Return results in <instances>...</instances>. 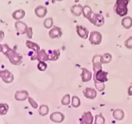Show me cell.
I'll return each mask as SVG.
<instances>
[{
    "label": "cell",
    "instance_id": "1",
    "mask_svg": "<svg viewBox=\"0 0 132 124\" xmlns=\"http://www.w3.org/2000/svg\"><path fill=\"white\" fill-rule=\"evenodd\" d=\"M1 51L9 58L10 63L14 65H19L23 62L21 54L9 47L7 44L1 45Z\"/></svg>",
    "mask_w": 132,
    "mask_h": 124
},
{
    "label": "cell",
    "instance_id": "2",
    "mask_svg": "<svg viewBox=\"0 0 132 124\" xmlns=\"http://www.w3.org/2000/svg\"><path fill=\"white\" fill-rule=\"evenodd\" d=\"M129 2V0H117L113 6L115 12L120 17H123L127 15L128 12V5Z\"/></svg>",
    "mask_w": 132,
    "mask_h": 124
},
{
    "label": "cell",
    "instance_id": "3",
    "mask_svg": "<svg viewBox=\"0 0 132 124\" xmlns=\"http://www.w3.org/2000/svg\"><path fill=\"white\" fill-rule=\"evenodd\" d=\"M90 22L98 27H102L104 24V18L102 14L93 12L88 19Z\"/></svg>",
    "mask_w": 132,
    "mask_h": 124
},
{
    "label": "cell",
    "instance_id": "4",
    "mask_svg": "<svg viewBox=\"0 0 132 124\" xmlns=\"http://www.w3.org/2000/svg\"><path fill=\"white\" fill-rule=\"evenodd\" d=\"M102 40H103V36L98 31H92L90 33V37H89V41L90 43L93 45H98L101 44Z\"/></svg>",
    "mask_w": 132,
    "mask_h": 124
},
{
    "label": "cell",
    "instance_id": "5",
    "mask_svg": "<svg viewBox=\"0 0 132 124\" xmlns=\"http://www.w3.org/2000/svg\"><path fill=\"white\" fill-rule=\"evenodd\" d=\"M30 57V59L32 61L37 59V60L39 61V62H46L49 60L48 54L47 52H46V50L45 49H41L37 54Z\"/></svg>",
    "mask_w": 132,
    "mask_h": 124
},
{
    "label": "cell",
    "instance_id": "6",
    "mask_svg": "<svg viewBox=\"0 0 132 124\" xmlns=\"http://www.w3.org/2000/svg\"><path fill=\"white\" fill-rule=\"evenodd\" d=\"M108 72L103 71V70H101V71H97V72H94V81H97L98 82L104 83L108 81Z\"/></svg>",
    "mask_w": 132,
    "mask_h": 124
},
{
    "label": "cell",
    "instance_id": "7",
    "mask_svg": "<svg viewBox=\"0 0 132 124\" xmlns=\"http://www.w3.org/2000/svg\"><path fill=\"white\" fill-rule=\"evenodd\" d=\"M0 78L6 83H10L14 80V76L13 74L7 69L0 71Z\"/></svg>",
    "mask_w": 132,
    "mask_h": 124
},
{
    "label": "cell",
    "instance_id": "8",
    "mask_svg": "<svg viewBox=\"0 0 132 124\" xmlns=\"http://www.w3.org/2000/svg\"><path fill=\"white\" fill-rule=\"evenodd\" d=\"M102 55H95L92 58L93 71L94 72L101 71L102 69Z\"/></svg>",
    "mask_w": 132,
    "mask_h": 124
},
{
    "label": "cell",
    "instance_id": "9",
    "mask_svg": "<svg viewBox=\"0 0 132 124\" xmlns=\"http://www.w3.org/2000/svg\"><path fill=\"white\" fill-rule=\"evenodd\" d=\"M94 121V116L90 111L85 112L80 118V124H92Z\"/></svg>",
    "mask_w": 132,
    "mask_h": 124
},
{
    "label": "cell",
    "instance_id": "10",
    "mask_svg": "<svg viewBox=\"0 0 132 124\" xmlns=\"http://www.w3.org/2000/svg\"><path fill=\"white\" fill-rule=\"evenodd\" d=\"M15 28L18 33L20 34H27V32L28 31V26L24 22L21 21H17L15 23Z\"/></svg>",
    "mask_w": 132,
    "mask_h": 124
},
{
    "label": "cell",
    "instance_id": "11",
    "mask_svg": "<svg viewBox=\"0 0 132 124\" xmlns=\"http://www.w3.org/2000/svg\"><path fill=\"white\" fill-rule=\"evenodd\" d=\"M48 34L50 38L52 39L60 38L63 35V32H62V30L60 27L54 26L49 31Z\"/></svg>",
    "mask_w": 132,
    "mask_h": 124
},
{
    "label": "cell",
    "instance_id": "12",
    "mask_svg": "<svg viewBox=\"0 0 132 124\" xmlns=\"http://www.w3.org/2000/svg\"><path fill=\"white\" fill-rule=\"evenodd\" d=\"M76 32H77V34H78V36L81 37V38L84 39V40L87 39V37H88L89 31L86 27H84V26L78 25L76 26Z\"/></svg>",
    "mask_w": 132,
    "mask_h": 124
},
{
    "label": "cell",
    "instance_id": "13",
    "mask_svg": "<svg viewBox=\"0 0 132 124\" xmlns=\"http://www.w3.org/2000/svg\"><path fill=\"white\" fill-rule=\"evenodd\" d=\"M64 115L61 112H54L50 116V119L52 121L57 123H59L64 121Z\"/></svg>",
    "mask_w": 132,
    "mask_h": 124
},
{
    "label": "cell",
    "instance_id": "14",
    "mask_svg": "<svg viewBox=\"0 0 132 124\" xmlns=\"http://www.w3.org/2000/svg\"><path fill=\"white\" fill-rule=\"evenodd\" d=\"M29 97V94L28 91L25 90H18L15 92L14 98L17 101H24Z\"/></svg>",
    "mask_w": 132,
    "mask_h": 124
},
{
    "label": "cell",
    "instance_id": "15",
    "mask_svg": "<svg viewBox=\"0 0 132 124\" xmlns=\"http://www.w3.org/2000/svg\"><path fill=\"white\" fill-rule=\"evenodd\" d=\"M83 94L88 99H94L97 96V90L94 88L86 87L83 90Z\"/></svg>",
    "mask_w": 132,
    "mask_h": 124
},
{
    "label": "cell",
    "instance_id": "16",
    "mask_svg": "<svg viewBox=\"0 0 132 124\" xmlns=\"http://www.w3.org/2000/svg\"><path fill=\"white\" fill-rule=\"evenodd\" d=\"M35 14L37 16L38 18H44L47 14V8L45 6L42 5H39L34 10Z\"/></svg>",
    "mask_w": 132,
    "mask_h": 124
},
{
    "label": "cell",
    "instance_id": "17",
    "mask_svg": "<svg viewBox=\"0 0 132 124\" xmlns=\"http://www.w3.org/2000/svg\"><path fill=\"white\" fill-rule=\"evenodd\" d=\"M82 73H81V80L82 82H88L90 81L92 78V73L89 70L86 68H82Z\"/></svg>",
    "mask_w": 132,
    "mask_h": 124
},
{
    "label": "cell",
    "instance_id": "18",
    "mask_svg": "<svg viewBox=\"0 0 132 124\" xmlns=\"http://www.w3.org/2000/svg\"><path fill=\"white\" fill-rule=\"evenodd\" d=\"M26 46H27V48H28L29 49L33 50L34 55L37 54V53L41 50V49H40L39 45L38 44L34 42H32V41H30V40L26 41Z\"/></svg>",
    "mask_w": 132,
    "mask_h": 124
},
{
    "label": "cell",
    "instance_id": "19",
    "mask_svg": "<svg viewBox=\"0 0 132 124\" xmlns=\"http://www.w3.org/2000/svg\"><path fill=\"white\" fill-rule=\"evenodd\" d=\"M48 54L49 60L54 61L59 59L61 55V52L59 49H54L53 50H49Z\"/></svg>",
    "mask_w": 132,
    "mask_h": 124
},
{
    "label": "cell",
    "instance_id": "20",
    "mask_svg": "<svg viewBox=\"0 0 132 124\" xmlns=\"http://www.w3.org/2000/svg\"><path fill=\"white\" fill-rule=\"evenodd\" d=\"M82 9L83 6L80 4L74 5L70 8V11L75 16H80L82 14Z\"/></svg>",
    "mask_w": 132,
    "mask_h": 124
},
{
    "label": "cell",
    "instance_id": "21",
    "mask_svg": "<svg viewBox=\"0 0 132 124\" xmlns=\"http://www.w3.org/2000/svg\"><path fill=\"white\" fill-rule=\"evenodd\" d=\"M112 116L114 118L115 120L121 121L125 118V112L123 111V110L121 109H117L113 111Z\"/></svg>",
    "mask_w": 132,
    "mask_h": 124
},
{
    "label": "cell",
    "instance_id": "22",
    "mask_svg": "<svg viewBox=\"0 0 132 124\" xmlns=\"http://www.w3.org/2000/svg\"><path fill=\"white\" fill-rule=\"evenodd\" d=\"M25 16V11L23 9H18L12 14V17L15 20H20Z\"/></svg>",
    "mask_w": 132,
    "mask_h": 124
},
{
    "label": "cell",
    "instance_id": "23",
    "mask_svg": "<svg viewBox=\"0 0 132 124\" xmlns=\"http://www.w3.org/2000/svg\"><path fill=\"white\" fill-rule=\"evenodd\" d=\"M121 24L126 29H129L132 27V18L130 16H126L123 18L121 21Z\"/></svg>",
    "mask_w": 132,
    "mask_h": 124
},
{
    "label": "cell",
    "instance_id": "24",
    "mask_svg": "<svg viewBox=\"0 0 132 124\" xmlns=\"http://www.w3.org/2000/svg\"><path fill=\"white\" fill-rule=\"evenodd\" d=\"M92 13V10L91 7L89 5H85V6H83V9H82V15H83V16L85 18L88 19Z\"/></svg>",
    "mask_w": 132,
    "mask_h": 124
},
{
    "label": "cell",
    "instance_id": "25",
    "mask_svg": "<svg viewBox=\"0 0 132 124\" xmlns=\"http://www.w3.org/2000/svg\"><path fill=\"white\" fill-rule=\"evenodd\" d=\"M49 108L46 105H42L39 107V114L42 116H45L48 114Z\"/></svg>",
    "mask_w": 132,
    "mask_h": 124
},
{
    "label": "cell",
    "instance_id": "26",
    "mask_svg": "<svg viewBox=\"0 0 132 124\" xmlns=\"http://www.w3.org/2000/svg\"><path fill=\"white\" fill-rule=\"evenodd\" d=\"M102 63L103 64H106L109 63L112 59V56L110 53H104L102 56Z\"/></svg>",
    "mask_w": 132,
    "mask_h": 124
},
{
    "label": "cell",
    "instance_id": "27",
    "mask_svg": "<svg viewBox=\"0 0 132 124\" xmlns=\"http://www.w3.org/2000/svg\"><path fill=\"white\" fill-rule=\"evenodd\" d=\"M9 106L7 103H0V115H5L9 111Z\"/></svg>",
    "mask_w": 132,
    "mask_h": 124
},
{
    "label": "cell",
    "instance_id": "28",
    "mask_svg": "<svg viewBox=\"0 0 132 124\" xmlns=\"http://www.w3.org/2000/svg\"><path fill=\"white\" fill-rule=\"evenodd\" d=\"M81 105L80 98L77 96H73L72 98V106L74 108H77Z\"/></svg>",
    "mask_w": 132,
    "mask_h": 124
},
{
    "label": "cell",
    "instance_id": "29",
    "mask_svg": "<svg viewBox=\"0 0 132 124\" xmlns=\"http://www.w3.org/2000/svg\"><path fill=\"white\" fill-rule=\"evenodd\" d=\"M94 124H105V118L101 114L95 115Z\"/></svg>",
    "mask_w": 132,
    "mask_h": 124
},
{
    "label": "cell",
    "instance_id": "30",
    "mask_svg": "<svg viewBox=\"0 0 132 124\" xmlns=\"http://www.w3.org/2000/svg\"><path fill=\"white\" fill-rule=\"evenodd\" d=\"M44 27L46 28H51L52 27H53V25H54V21H53L52 18H48L46 19H45L43 22Z\"/></svg>",
    "mask_w": 132,
    "mask_h": 124
},
{
    "label": "cell",
    "instance_id": "31",
    "mask_svg": "<svg viewBox=\"0 0 132 124\" xmlns=\"http://www.w3.org/2000/svg\"><path fill=\"white\" fill-rule=\"evenodd\" d=\"M71 98L69 94H65L61 99V104L63 105H68L70 103Z\"/></svg>",
    "mask_w": 132,
    "mask_h": 124
},
{
    "label": "cell",
    "instance_id": "32",
    "mask_svg": "<svg viewBox=\"0 0 132 124\" xmlns=\"http://www.w3.org/2000/svg\"><path fill=\"white\" fill-rule=\"evenodd\" d=\"M94 83H95V89H96L98 91L102 92L104 90V89H105V85H104V83L98 82V81H94Z\"/></svg>",
    "mask_w": 132,
    "mask_h": 124
},
{
    "label": "cell",
    "instance_id": "33",
    "mask_svg": "<svg viewBox=\"0 0 132 124\" xmlns=\"http://www.w3.org/2000/svg\"><path fill=\"white\" fill-rule=\"evenodd\" d=\"M37 68H38L39 71H46V68H47V64H46V62H39L38 64H37Z\"/></svg>",
    "mask_w": 132,
    "mask_h": 124
},
{
    "label": "cell",
    "instance_id": "34",
    "mask_svg": "<svg viewBox=\"0 0 132 124\" xmlns=\"http://www.w3.org/2000/svg\"><path fill=\"white\" fill-rule=\"evenodd\" d=\"M28 103H29L30 105L32 106V108L35 109H37V107H38V104H37V102H36V101L32 98V97H30V96L28 97Z\"/></svg>",
    "mask_w": 132,
    "mask_h": 124
},
{
    "label": "cell",
    "instance_id": "35",
    "mask_svg": "<svg viewBox=\"0 0 132 124\" xmlns=\"http://www.w3.org/2000/svg\"><path fill=\"white\" fill-rule=\"evenodd\" d=\"M125 45L127 49H132V36L129 37L125 41Z\"/></svg>",
    "mask_w": 132,
    "mask_h": 124
},
{
    "label": "cell",
    "instance_id": "36",
    "mask_svg": "<svg viewBox=\"0 0 132 124\" xmlns=\"http://www.w3.org/2000/svg\"><path fill=\"white\" fill-rule=\"evenodd\" d=\"M32 35H33V32H32V27H28V31L27 32V37L29 39L32 38Z\"/></svg>",
    "mask_w": 132,
    "mask_h": 124
},
{
    "label": "cell",
    "instance_id": "37",
    "mask_svg": "<svg viewBox=\"0 0 132 124\" xmlns=\"http://www.w3.org/2000/svg\"><path fill=\"white\" fill-rule=\"evenodd\" d=\"M4 36H5V33H4L3 31L0 30V42L3 40Z\"/></svg>",
    "mask_w": 132,
    "mask_h": 124
},
{
    "label": "cell",
    "instance_id": "38",
    "mask_svg": "<svg viewBox=\"0 0 132 124\" xmlns=\"http://www.w3.org/2000/svg\"><path fill=\"white\" fill-rule=\"evenodd\" d=\"M128 96H132V85L129 87L128 90Z\"/></svg>",
    "mask_w": 132,
    "mask_h": 124
},
{
    "label": "cell",
    "instance_id": "39",
    "mask_svg": "<svg viewBox=\"0 0 132 124\" xmlns=\"http://www.w3.org/2000/svg\"><path fill=\"white\" fill-rule=\"evenodd\" d=\"M0 52H1V45H0Z\"/></svg>",
    "mask_w": 132,
    "mask_h": 124
}]
</instances>
